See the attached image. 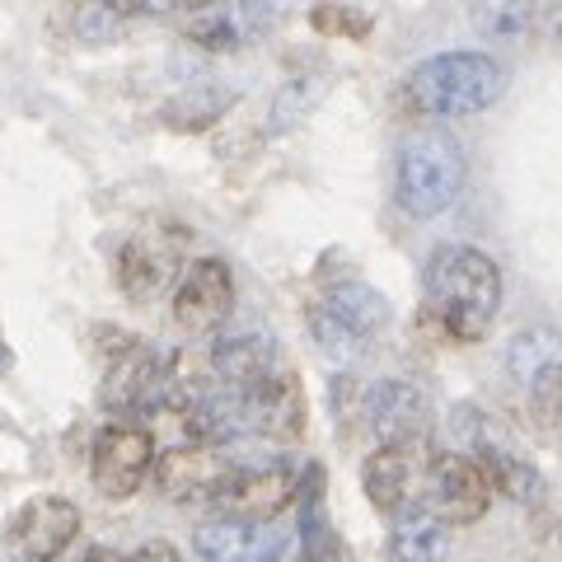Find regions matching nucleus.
<instances>
[{
  "mask_svg": "<svg viewBox=\"0 0 562 562\" xmlns=\"http://www.w3.org/2000/svg\"><path fill=\"white\" fill-rule=\"evenodd\" d=\"M502 310V268L483 249L441 244L427 262V305L417 324L436 342H479L487 338Z\"/></svg>",
  "mask_w": 562,
  "mask_h": 562,
  "instance_id": "1",
  "label": "nucleus"
},
{
  "mask_svg": "<svg viewBox=\"0 0 562 562\" xmlns=\"http://www.w3.org/2000/svg\"><path fill=\"white\" fill-rule=\"evenodd\" d=\"M506 70L487 52H441L408 70L398 103L413 117H469L502 99Z\"/></svg>",
  "mask_w": 562,
  "mask_h": 562,
  "instance_id": "2",
  "label": "nucleus"
},
{
  "mask_svg": "<svg viewBox=\"0 0 562 562\" xmlns=\"http://www.w3.org/2000/svg\"><path fill=\"white\" fill-rule=\"evenodd\" d=\"M464 188V155L460 140L446 132H417L403 140L394 165V198L417 221H431L460 198Z\"/></svg>",
  "mask_w": 562,
  "mask_h": 562,
  "instance_id": "3",
  "label": "nucleus"
},
{
  "mask_svg": "<svg viewBox=\"0 0 562 562\" xmlns=\"http://www.w3.org/2000/svg\"><path fill=\"white\" fill-rule=\"evenodd\" d=\"M310 328H314V338H319V347L328 351V357L347 361L351 351H361L366 342L390 328V301L357 277L333 281L324 301L310 310Z\"/></svg>",
  "mask_w": 562,
  "mask_h": 562,
  "instance_id": "4",
  "label": "nucleus"
},
{
  "mask_svg": "<svg viewBox=\"0 0 562 562\" xmlns=\"http://www.w3.org/2000/svg\"><path fill=\"white\" fill-rule=\"evenodd\" d=\"M188 249V225H173V221H146L122 239L117 262H113V277H117V291L127 301L146 305L155 301L169 281H179V262Z\"/></svg>",
  "mask_w": 562,
  "mask_h": 562,
  "instance_id": "5",
  "label": "nucleus"
},
{
  "mask_svg": "<svg viewBox=\"0 0 562 562\" xmlns=\"http://www.w3.org/2000/svg\"><path fill=\"white\" fill-rule=\"evenodd\" d=\"M155 436L140 422H109L94 436L90 450V479L99 487V497L109 502H127L132 492L146 483V473L155 469Z\"/></svg>",
  "mask_w": 562,
  "mask_h": 562,
  "instance_id": "6",
  "label": "nucleus"
},
{
  "mask_svg": "<svg viewBox=\"0 0 562 562\" xmlns=\"http://www.w3.org/2000/svg\"><path fill=\"white\" fill-rule=\"evenodd\" d=\"M235 310V272L225 258H192L188 268L173 281V295H169V314L173 324L192 338H206L216 333Z\"/></svg>",
  "mask_w": 562,
  "mask_h": 562,
  "instance_id": "7",
  "label": "nucleus"
},
{
  "mask_svg": "<svg viewBox=\"0 0 562 562\" xmlns=\"http://www.w3.org/2000/svg\"><path fill=\"white\" fill-rule=\"evenodd\" d=\"M80 535V506L66 497H33L10 516L0 553L5 562H57Z\"/></svg>",
  "mask_w": 562,
  "mask_h": 562,
  "instance_id": "8",
  "label": "nucleus"
},
{
  "mask_svg": "<svg viewBox=\"0 0 562 562\" xmlns=\"http://www.w3.org/2000/svg\"><path fill=\"white\" fill-rule=\"evenodd\" d=\"M431 403L427 390L413 380H375L371 390H361V427L375 436L380 446H413L427 431Z\"/></svg>",
  "mask_w": 562,
  "mask_h": 562,
  "instance_id": "9",
  "label": "nucleus"
},
{
  "mask_svg": "<svg viewBox=\"0 0 562 562\" xmlns=\"http://www.w3.org/2000/svg\"><path fill=\"white\" fill-rule=\"evenodd\" d=\"M492 483L473 454H436L427 473V506L446 525H473L487 516L492 506Z\"/></svg>",
  "mask_w": 562,
  "mask_h": 562,
  "instance_id": "10",
  "label": "nucleus"
},
{
  "mask_svg": "<svg viewBox=\"0 0 562 562\" xmlns=\"http://www.w3.org/2000/svg\"><path fill=\"white\" fill-rule=\"evenodd\" d=\"M295 497H301L295 473L268 464V469H235V479L221 487L216 506L225 520H239V525H249V530H258V525L277 520Z\"/></svg>",
  "mask_w": 562,
  "mask_h": 562,
  "instance_id": "11",
  "label": "nucleus"
},
{
  "mask_svg": "<svg viewBox=\"0 0 562 562\" xmlns=\"http://www.w3.org/2000/svg\"><path fill=\"white\" fill-rule=\"evenodd\" d=\"M231 479L235 464L216 446H173L155 460V487H160L165 502H216Z\"/></svg>",
  "mask_w": 562,
  "mask_h": 562,
  "instance_id": "12",
  "label": "nucleus"
},
{
  "mask_svg": "<svg viewBox=\"0 0 562 562\" xmlns=\"http://www.w3.org/2000/svg\"><path fill=\"white\" fill-rule=\"evenodd\" d=\"M244 427L262 431L268 441L295 446L310 427V398L295 371H272L258 390L244 398Z\"/></svg>",
  "mask_w": 562,
  "mask_h": 562,
  "instance_id": "13",
  "label": "nucleus"
},
{
  "mask_svg": "<svg viewBox=\"0 0 562 562\" xmlns=\"http://www.w3.org/2000/svg\"><path fill=\"white\" fill-rule=\"evenodd\" d=\"M431 460L422 454V446H380L371 460L361 469V487L371 497L375 512L394 516V512H408V502L417 497V487L427 483Z\"/></svg>",
  "mask_w": 562,
  "mask_h": 562,
  "instance_id": "14",
  "label": "nucleus"
},
{
  "mask_svg": "<svg viewBox=\"0 0 562 562\" xmlns=\"http://www.w3.org/2000/svg\"><path fill=\"white\" fill-rule=\"evenodd\" d=\"M165 375L169 371L160 366V357H155L146 342H132L127 351H117L109 361L99 398H103V408H113V413H146L165 398Z\"/></svg>",
  "mask_w": 562,
  "mask_h": 562,
  "instance_id": "15",
  "label": "nucleus"
},
{
  "mask_svg": "<svg viewBox=\"0 0 562 562\" xmlns=\"http://www.w3.org/2000/svg\"><path fill=\"white\" fill-rule=\"evenodd\" d=\"M272 20H277L272 5H198L188 14L183 33L206 52H235L244 43L262 38Z\"/></svg>",
  "mask_w": 562,
  "mask_h": 562,
  "instance_id": "16",
  "label": "nucleus"
},
{
  "mask_svg": "<svg viewBox=\"0 0 562 562\" xmlns=\"http://www.w3.org/2000/svg\"><path fill=\"white\" fill-rule=\"evenodd\" d=\"M450 553V525L431 512V506H408L390 539H384V558L390 562H446Z\"/></svg>",
  "mask_w": 562,
  "mask_h": 562,
  "instance_id": "17",
  "label": "nucleus"
},
{
  "mask_svg": "<svg viewBox=\"0 0 562 562\" xmlns=\"http://www.w3.org/2000/svg\"><path fill=\"white\" fill-rule=\"evenodd\" d=\"M473 460L483 464V473H487V483H492V492H497V497H512V502H520V506H539L543 492H549L543 473H539L530 460H520L516 450H506V446L473 450Z\"/></svg>",
  "mask_w": 562,
  "mask_h": 562,
  "instance_id": "18",
  "label": "nucleus"
},
{
  "mask_svg": "<svg viewBox=\"0 0 562 562\" xmlns=\"http://www.w3.org/2000/svg\"><path fill=\"white\" fill-rule=\"evenodd\" d=\"M231 103H235V90H225V85H188L179 99L165 103V122L173 132H206L211 122H221Z\"/></svg>",
  "mask_w": 562,
  "mask_h": 562,
  "instance_id": "19",
  "label": "nucleus"
},
{
  "mask_svg": "<svg viewBox=\"0 0 562 562\" xmlns=\"http://www.w3.org/2000/svg\"><path fill=\"white\" fill-rule=\"evenodd\" d=\"M310 24H314V33H324V38H342V43H366L371 38V14L351 10V5H314Z\"/></svg>",
  "mask_w": 562,
  "mask_h": 562,
  "instance_id": "20",
  "label": "nucleus"
},
{
  "mask_svg": "<svg viewBox=\"0 0 562 562\" xmlns=\"http://www.w3.org/2000/svg\"><path fill=\"white\" fill-rule=\"evenodd\" d=\"M473 24L487 38H535V5H479Z\"/></svg>",
  "mask_w": 562,
  "mask_h": 562,
  "instance_id": "21",
  "label": "nucleus"
},
{
  "mask_svg": "<svg viewBox=\"0 0 562 562\" xmlns=\"http://www.w3.org/2000/svg\"><path fill=\"white\" fill-rule=\"evenodd\" d=\"M506 361H512V371L520 380H535L539 371H549V366L562 361V357H558L549 333H520V338L512 342V351H506Z\"/></svg>",
  "mask_w": 562,
  "mask_h": 562,
  "instance_id": "22",
  "label": "nucleus"
},
{
  "mask_svg": "<svg viewBox=\"0 0 562 562\" xmlns=\"http://www.w3.org/2000/svg\"><path fill=\"white\" fill-rule=\"evenodd\" d=\"M530 413L539 417V427L562 431V361L530 380Z\"/></svg>",
  "mask_w": 562,
  "mask_h": 562,
  "instance_id": "23",
  "label": "nucleus"
},
{
  "mask_svg": "<svg viewBox=\"0 0 562 562\" xmlns=\"http://www.w3.org/2000/svg\"><path fill=\"white\" fill-rule=\"evenodd\" d=\"M319 94H324V80H314V85H305V80L281 85V94L272 103V127H291V122H301L314 103H319Z\"/></svg>",
  "mask_w": 562,
  "mask_h": 562,
  "instance_id": "24",
  "label": "nucleus"
},
{
  "mask_svg": "<svg viewBox=\"0 0 562 562\" xmlns=\"http://www.w3.org/2000/svg\"><path fill=\"white\" fill-rule=\"evenodd\" d=\"M535 33L549 43H562V5H535Z\"/></svg>",
  "mask_w": 562,
  "mask_h": 562,
  "instance_id": "25",
  "label": "nucleus"
},
{
  "mask_svg": "<svg viewBox=\"0 0 562 562\" xmlns=\"http://www.w3.org/2000/svg\"><path fill=\"white\" fill-rule=\"evenodd\" d=\"M132 562H183V558L173 553L169 543H160V539H155V543H146V549H140V553H136Z\"/></svg>",
  "mask_w": 562,
  "mask_h": 562,
  "instance_id": "26",
  "label": "nucleus"
},
{
  "mask_svg": "<svg viewBox=\"0 0 562 562\" xmlns=\"http://www.w3.org/2000/svg\"><path fill=\"white\" fill-rule=\"evenodd\" d=\"M70 562H127V558H122V553H113V549H99V543H94V549H85V553H76V558H70Z\"/></svg>",
  "mask_w": 562,
  "mask_h": 562,
  "instance_id": "27",
  "label": "nucleus"
},
{
  "mask_svg": "<svg viewBox=\"0 0 562 562\" xmlns=\"http://www.w3.org/2000/svg\"><path fill=\"white\" fill-rule=\"evenodd\" d=\"M5 361H10V357H5V342H0V371H5Z\"/></svg>",
  "mask_w": 562,
  "mask_h": 562,
  "instance_id": "28",
  "label": "nucleus"
},
{
  "mask_svg": "<svg viewBox=\"0 0 562 562\" xmlns=\"http://www.w3.org/2000/svg\"><path fill=\"white\" fill-rule=\"evenodd\" d=\"M558 539H562V525H558Z\"/></svg>",
  "mask_w": 562,
  "mask_h": 562,
  "instance_id": "29",
  "label": "nucleus"
}]
</instances>
